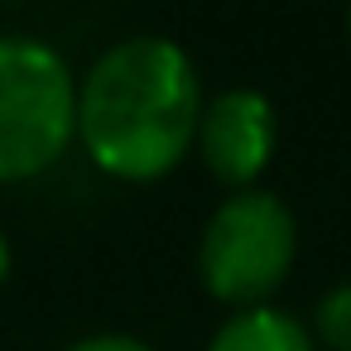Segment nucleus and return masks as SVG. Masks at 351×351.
Returning a JSON list of instances; mask_svg holds the SVG:
<instances>
[{
    "label": "nucleus",
    "mask_w": 351,
    "mask_h": 351,
    "mask_svg": "<svg viewBox=\"0 0 351 351\" xmlns=\"http://www.w3.org/2000/svg\"><path fill=\"white\" fill-rule=\"evenodd\" d=\"M10 279V241H5V231H0V284Z\"/></svg>",
    "instance_id": "6e6552de"
},
{
    "label": "nucleus",
    "mask_w": 351,
    "mask_h": 351,
    "mask_svg": "<svg viewBox=\"0 0 351 351\" xmlns=\"http://www.w3.org/2000/svg\"><path fill=\"white\" fill-rule=\"evenodd\" d=\"M68 351H154V346L140 341V337H130V332H92V337L73 341Z\"/></svg>",
    "instance_id": "0eeeda50"
},
{
    "label": "nucleus",
    "mask_w": 351,
    "mask_h": 351,
    "mask_svg": "<svg viewBox=\"0 0 351 351\" xmlns=\"http://www.w3.org/2000/svg\"><path fill=\"white\" fill-rule=\"evenodd\" d=\"M77 140V73L34 34H0V183L53 169Z\"/></svg>",
    "instance_id": "f03ea898"
},
{
    "label": "nucleus",
    "mask_w": 351,
    "mask_h": 351,
    "mask_svg": "<svg viewBox=\"0 0 351 351\" xmlns=\"http://www.w3.org/2000/svg\"><path fill=\"white\" fill-rule=\"evenodd\" d=\"M207 351H317V341H313V332L293 313L260 303V308L231 313L212 332Z\"/></svg>",
    "instance_id": "39448f33"
},
{
    "label": "nucleus",
    "mask_w": 351,
    "mask_h": 351,
    "mask_svg": "<svg viewBox=\"0 0 351 351\" xmlns=\"http://www.w3.org/2000/svg\"><path fill=\"white\" fill-rule=\"evenodd\" d=\"M193 149H202V164L226 188H236V193L255 188V178L265 173V164L274 154V106H269V97L250 92V87L217 92L202 106Z\"/></svg>",
    "instance_id": "20e7f679"
},
{
    "label": "nucleus",
    "mask_w": 351,
    "mask_h": 351,
    "mask_svg": "<svg viewBox=\"0 0 351 351\" xmlns=\"http://www.w3.org/2000/svg\"><path fill=\"white\" fill-rule=\"evenodd\" d=\"M202 82L183 44L135 34L77 77V140L92 164L125 183L164 178L197 145Z\"/></svg>",
    "instance_id": "f257e3e1"
},
{
    "label": "nucleus",
    "mask_w": 351,
    "mask_h": 351,
    "mask_svg": "<svg viewBox=\"0 0 351 351\" xmlns=\"http://www.w3.org/2000/svg\"><path fill=\"white\" fill-rule=\"evenodd\" d=\"M313 327H317V341L327 351H351V279L317 298Z\"/></svg>",
    "instance_id": "423d86ee"
},
{
    "label": "nucleus",
    "mask_w": 351,
    "mask_h": 351,
    "mask_svg": "<svg viewBox=\"0 0 351 351\" xmlns=\"http://www.w3.org/2000/svg\"><path fill=\"white\" fill-rule=\"evenodd\" d=\"M298 255V221L293 212L260 188L231 193L202 226L197 241V274L212 298L241 308L269 303V293L289 279Z\"/></svg>",
    "instance_id": "7ed1b4c3"
},
{
    "label": "nucleus",
    "mask_w": 351,
    "mask_h": 351,
    "mask_svg": "<svg viewBox=\"0 0 351 351\" xmlns=\"http://www.w3.org/2000/svg\"><path fill=\"white\" fill-rule=\"evenodd\" d=\"M346 34H351V10H346Z\"/></svg>",
    "instance_id": "1a4fd4ad"
}]
</instances>
